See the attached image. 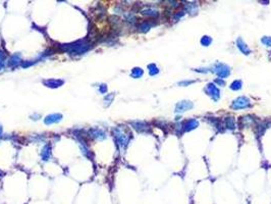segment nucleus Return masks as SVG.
I'll list each match as a JSON object with an SVG mask.
<instances>
[{
	"label": "nucleus",
	"instance_id": "1",
	"mask_svg": "<svg viewBox=\"0 0 271 204\" xmlns=\"http://www.w3.org/2000/svg\"><path fill=\"white\" fill-rule=\"evenodd\" d=\"M214 72H215V74H216L218 77L220 78V79H222V78H226L227 76H229V74H230L229 67H228L227 65L222 64V63L216 64Z\"/></svg>",
	"mask_w": 271,
	"mask_h": 204
},
{
	"label": "nucleus",
	"instance_id": "2",
	"mask_svg": "<svg viewBox=\"0 0 271 204\" xmlns=\"http://www.w3.org/2000/svg\"><path fill=\"white\" fill-rule=\"evenodd\" d=\"M233 108L235 109H239V108H246V107L250 106V100L246 97H239L233 102Z\"/></svg>",
	"mask_w": 271,
	"mask_h": 204
},
{
	"label": "nucleus",
	"instance_id": "3",
	"mask_svg": "<svg viewBox=\"0 0 271 204\" xmlns=\"http://www.w3.org/2000/svg\"><path fill=\"white\" fill-rule=\"evenodd\" d=\"M205 91H206L214 100H217V99L219 98V94H220L219 90H218L217 87L214 85V84H208L206 89H205Z\"/></svg>",
	"mask_w": 271,
	"mask_h": 204
},
{
	"label": "nucleus",
	"instance_id": "4",
	"mask_svg": "<svg viewBox=\"0 0 271 204\" xmlns=\"http://www.w3.org/2000/svg\"><path fill=\"white\" fill-rule=\"evenodd\" d=\"M192 107H193L192 102H190V101H181V102H178V103L176 104L175 110H176V112H181V111L188 110V109L192 108Z\"/></svg>",
	"mask_w": 271,
	"mask_h": 204
},
{
	"label": "nucleus",
	"instance_id": "5",
	"mask_svg": "<svg viewBox=\"0 0 271 204\" xmlns=\"http://www.w3.org/2000/svg\"><path fill=\"white\" fill-rule=\"evenodd\" d=\"M236 44H238V48L243 52L244 54H249L250 53V49L248 48V46L246 45V43L242 40L241 38H239L236 40Z\"/></svg>",
	"mask_w": 271,
	"mask_h": 204
},
{
	"label": "nucleus",
	"instance_id": "6",
	"mask_svg": "<svg viewBox=\"0 0 271 204\" xmlns=\"http://www.w3.org/2000/svg\"><path fill=\"white\" fill-rule=\"evenodd\" d=\"M196 127H198V122L196 119H190L183 125V131H191L194 130Z\"/></svg>",
	"mask_w": 271,
	"mask_h": 204
},
{
	"label": "nucleus",
	"instance_id": "7",
	"mask_svg": "<svg viewBox=\"0 0 271 204\" xmlns=\"http://www.w3.org/2000/svg\"><path fill=\"white\" fill-rule=\"evenodd\" d=\"M186 11H189V14H196L197 10H198V6H197V4L195 3H189L186 5Z\"/></svg>",
	"mask_w": 271,
	"mask_h": 204
},
{
	"label": "nucleus",
	"instance_id": "8",
	"mask_svg": "<svg viewBox=\"0 0 271 204\" xmlns=\"http://www.w3.org/2000/svg\"><path fill=\"white\" fill-rule=\"evenodd\" d=\"M225 124H226V127L227 128H231V129H233L235 128V119H233V117H226L225 119Z\"/></svg>",
	"mask_w": 271,
	"mask_h": 204
},
{
	"label": "nucleus",
	"instance_id": "9",
	"mask_svg": "<svg viewBox=\"0 0 271 204\" xmlns=\"http://www.w3.org/2000/svg\"><path fill=\"white\" fill-rule=\"evenodd\" d=\"M211 42H212V39L210 37H208V36H204V37L201 39V43H202V45H204V46L210 45Z\"/></svg>",
	"mask_w": 271,
	"mask_h": 204
},
{
	"label": "nucleus",
	"instance_id": "10",
	"mask_svg": "<svg viewBox=\"0 0 271 204\" xmlns=\"http://www.w3.org/2000/svg\"><path fill=\"white\" fill-rule=\"evenodd\" d=\"M230 88L233 90H239L242 88V82L241 81H235L233 84L230 85Z\"/></svg>",
	"mask_w": 271,
	"mask_h": 204
},
{
	"label": "nucleus",
	"instance_id": "11",
	"mask_svg": "<svg viewBox=\"0 0 271 204\" xmlns=\"http://www.w3.org/2000/svg\"><path fill=\"white\" fill-rule=\"evenodd\" d=\"M261 42L266 46H271V37H263L261 39Z\"/></svg>",
	"mask_w": 271,
	"mask_h": 204
},
{
	"label": "nucleus",
	"instance_id": "12",
	"mask_svg": "<svg viewBox=\"0 0 271 204\" xmlns=\"http://www.w3.org/2000/svg\"><path fill=\"white\" fill-rule=\"evenodd\" d=\"M183 11H180V12H178V14H174V17H174V20H177L178 19H180V17H183Z\"/></svg>",
	"mask_w": 271,
	"mask_h": 204
},
{
	"label": "nucleus",
	"instance_id": "13",
	"mask_svg": "<svg viewBox=\"0 0 271 204\" xmlns=\"http://www.w3.org/2000/svg\"><path fill=\"white\" fill-rule=\"evenodd\" d=\"M215 83L218 84V85H220V86L224 85V81H222V79H217V80H215Z\"/></svg>",
	"mask_w": 271,
	"mask_h": 204
}]
</instances>
